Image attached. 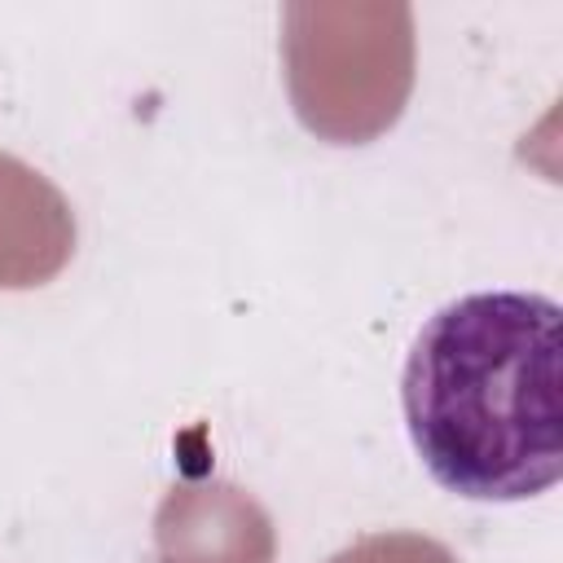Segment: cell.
<instances>
[{
  "mask_svg": "<svg viewBox=\"0 0 563 563\" xmlns=\"http://www.w3.org/2000/svg\"><path fill=\"white\" fill-rule=\"evenodd\" d=\"M559 303L475 290L422 321L400 405L431 479L466 501H528L563 475Z\"/></svg>",
  "mask_w": 563,
  "mask_h": 563,
  "instance_id": "6da1fadb",
  "label": "cell"
}]
</instances>
